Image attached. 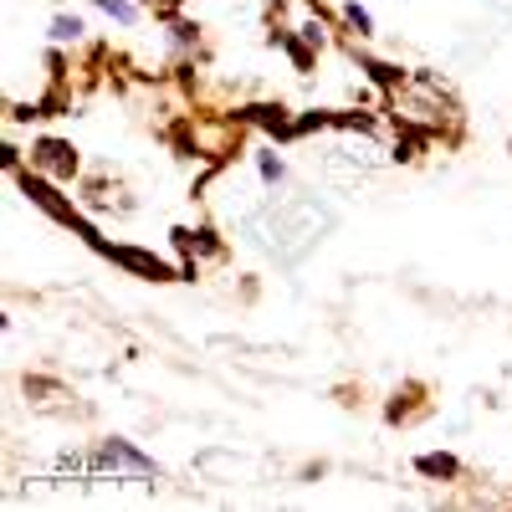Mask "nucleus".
I'll use <instances>...</instances> for the list:
<instances>
[{
  "instance_id": "obj_12",
  "label": "nucleus",
  "mask_w": 512,
  "mask_h": 512,
  "mask_svg": "<svg viewBox=\"0 0 512 512\" xmlns=\"http://www.w3.org/2000/svg\"><path fill=\"white\" fill-rule=\"evenodd\" d=\"M344 26H349L359 41H369V36H374V16L359 6V0H349V6H344Z\"/></svg>"
},
{
  "instance_id": "obj_14",
  "label": "nucleus",
  "mask_w": 512,
  "mask_h": 512,
  "mask_svg": "<svg viewBox=\"0 0 512 512\" xmlns=\"http://www.w3.org/2000/svg\"><path fill=\"white\" fill-rule=\"evenodd\" d=\"M144 6L159 11V16H175V11H180V0H144Z\"/></svg>"
},
{
  "instance_id": "obj_8",
  "label": "nucleus",
  "mask_w": 512,
  "mask_h": 512,
  "mask_svg": "<svg viewBox=\"0 0 512 512\" xmlns=\"http://www.w3.org/2000/svg\"><path fill=\"white\" fill-rule=\"evenodd\" d=\"M359 72H369L374 82H379V88H405V72L400 67H390V62H374V57H359Z\"/></svg>"
},
{
  "instance_id": "obj_3",
  "label": "nucleus",
  "mask_w": 512,
  "mask_h": 512,
  "mask_svg": "<svg viewBox=\"0 0 512 512\" xmlns=\"http://www.w3.org/2000/svg\"><path fill=\"white\" fill-rule=\"evenodd\" d=\"M93 251H98V256H108L113 267H123L128 277H144V282H185V272H180V267H169L164 256H154V251H144V246H123V241H98Z\"/></svg>"
},
{
  "instance_id": "obj_1",
  "label": "nucleus",
  "mask_w": 512,
  "mask_h": 512,
  "mask_svg": "<svg viewBox=\"0 0 512 512\" xmlns=\"http://www.w3.org/2000/svg\"><path fill=\"white\" fill-rule=\"evenodd\" d=\"M251 226L262 231V246L277 256V262H297V256H303L333 226V216H328V210H318V200H287V205L272 200Z\"/></svg>"
},
{
  "instance_id": "obj_2",
  "label": "nucleus",
  "mask_w": 512,
  "mask_h": 512,
  "mask_svg": "<svg viewBox=\"0 0 512 512\" xmlns=\"http://www.w3.org/2000/svg\"><path fill=\"white\" fill-rule=\"evenodd\" d=\"M16 185H21V195H26L36 210H47V216H52L57 226H72L88 246H98V241H103V231H98L88 216H82V210H77L72 200H62V190H57L47 175H41V169H21V164H16Z\"/></svg>"
},
{
  "instance_id": "obj_9",
  "label": "nucleus",
  "mask_w": 512,
  "mask_h": 512,
  "mask_svg": "<svg viewBox=\"0 0 512 512\" xmlns=\"http://www.w3.org/2000/svg\"><path fill=\"white\" fill-rule=\"evenodd\" d=\"M82 31H88V26H82V16H67V11H57V16H52V26H47V36L57 41V47H67V41H77Z\"/></svg>"
},
{
  "instance_id": "obj_4",
  "label": "nucleus",
  "mask_w": 512,
  "mask_h": 512,
  "mask_svg": "<svg viewBox=\"0 0 512 512\" xmlns=\"http://www.w3.org/2000/svg\"><path fill=\"white\" fill-rule=\"evenodd\" d=\"M88 466H93V472H134V477H154V472H159V461H154L149 451H139L134 441H123V436L103 441Z\"/></svg>"
},
{
  "instance_id": "obj_5",
  "label": "nucleus",
  "mask_w": 512,
  "mask_h": 512,
  "mask_svg": "<svg viewBox=\"0 0 512 512\" xmlns=\"http://www.w3.org/2000/svg\"><path fill=\"white\" fill-rule=\"evenodd\" d=\"M77 149L67 144V139H36L31 144V169H41L47 180H72L77 175Z\"/></svg>"
},
{
  "instance_id": "obj_7",
  "label": "nucleus",
  "mask_w": 512,
  "mask_h": 512,
  "mask_svg": "<svg viewBox=\"0 0 512 512\" xmlns=\"http://www.w3.org/2000/svg\"><path fill=\"white\" fill-rule=\"evenodd\" d=\"M277 41H282V52L292 57V67H297V72H313V41H308V36H297V31H277Z\"/></svg>"
},
{
  "instance_id": "obj_13",
  "label": "nucleus",
  "mask_w": 512,
  "mask_h": 512,
  "mask_svg": "<svg viewBox=\"0 0 512 512\" xmlns=\"http://www.w3.org/2000/svg\"><path fill=\"white\" fill-rule=\"evenodd\" d=\"M169 31H175V41H180V47H190V41L200 36V26H190V21H175V26H169Z\"/></svg>"
},
{
  "instance_id": "obj_11",
  "label": "nucleus",
  "mask_w": 512,
  "mask_h": 512,
  "mask_svg": "<svg viewBox=\"0 0 512 512\" xmlns=\"http://www.w3.org/2000/svg\"><path fill=\"white\" fill-rule=\"evenodd\" d=\"M93 6H98L108 21H118V26H134V21H139V6H134V0H93Z\"/></svg>"
},
{
  "instance_id": "obj_10",
  "label": "nucleus",
  "mask_w": 512,
  "mask_h": 512,
  "mask_svg": "<svg viewBox=\"0 0 512 512\" xmlns=\"http://www.w3.org/2000/svg\"><path fill=\"white\" fill-rule=\"evenodd\" d=\"M256 175H262V185H267V190H277V185L287 180V164H282L272 149H262V154H256Z\"/></svg>"
},
{
  "instance_id": "obj_15",
  "label": "nucleus",
  "mask_w": 512,
  "mask_h": 512,
  "mask_svg": "<svg viewBox=\"0 0 512 512\" xmlns=\"http://www.w3.org/2000/svg\"><path fill=\"white\" fill-rule=\"evenodd\" d=\"M507 149H512V144H507Z\"/></svg>"
},
{
  "instance_id": "obj_6",
  "label": "nucleus",
  "mask_w": 512,
  "mask_h": 512,
  "mask_svg": "<svg viewBox=\"0 0 512 512\" xmlns=\"http://www.w3.org/2000/svg\"><path fill=\"white\" fill-rule=\"evenodd\" d=\"M415 472L425 482H461V461L451 451H420L415 456Z\"/></svg>"
}]
</instances>
